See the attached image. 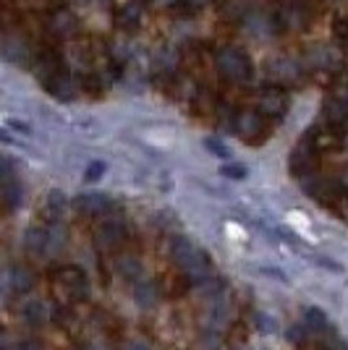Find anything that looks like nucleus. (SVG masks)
<instances>
[{
  "mask_svg": "<svg viewBox=\"0 0 348 350\" xmlns=\"http://www.w3.org/2000/svg\"><path fill=\"white\" fill-rule=\"evenodd\" d=\"M171 254H173L175 264L186 272V278L191 280H207L212 275V259L204 254L202 248L197 246L194 241L178 235L171 243Z\"/></svg>",
  "mask_w": 348,
  "mask_h": 350,
  "instance_id": "nucleus-1",
  "label": "nucleus"
},
{
  "mask_svg": "<svg viewBox=\"0 0 348 350\" xmlns=\"http://www.w3.org/2000/svg\"><path fill=\"white\" fill-rule=\"evenodd\" d=\"M60 288H63L66 295L73 298V301H82V298H87L89 295L87 275H84L82 269H76V267H69V269L60 272Z\"/></svg>",
  "mask_w": 348,
  "mask_h": 350,
  "instance_id": "nucleus-2",
  "label": "nucleus"
},
{
  "mask_svg": "<svg viewBox=\"0 0 348 350\" xmlns=\"http://www.w3.org/2000/svg\"><path fill=\"white\" fill-rule=\"evenodd\" d=\"M123 241H126V228L116 219H108L97 230V246L102 251H116V248L123 246Z\"/></svg>",
  "mask_w": 348,
  "mask_h": 350,
  "instance_id": "nucleus-3",
  "label": "nucleus"
},
{
  "mask_svg": "<svg viewBox=\"0 0 348 350\" xmlns=\"http://www.w3.org/2000/svg\"><path fill=\"white\" fill-rule=\"evenodd\" d=\"M314 165H317V152L309 144H301L290 154V170L296 173V178H301V180H306L309 175L314 173Z\"/></svg>",
  "mask_w": 348,
  "mask_h": 350,
  "instance_id": "nucleus-4",
  "label": "nucleus"
},
{
  "mask_svg": "<svg viewBox=\"0 0 348 350\" xmlns=\"http://www.w3.org/2000/svg\"><path fill=\"white\" fill-rule=\"evenodd\" d=\"M73 206L87 217H97V215H105L110 209V199L105 193H82V196H76Z\"/></svg>",
  "mask_w": 348,
  "mask_h": 350,
  "instance_id": "nucleus-5",
  "label": "nucleus"
},
{
  "mask_svg": "<svg viewBox=\"0 0 348 350\" xmlns=\"http://www.w3.org/2000/svg\"><path fill=\"white\" fill-rule=\"evenodd\" d=\"M236 131L241 133V139H244V142H254V139L264 131L262 118L257 116V113H241L238 120H236Z\"/></svg>",
  "mask_w": 348,
  "mask_h": 350,
  "instance_id": "nucleus-6",
  "label": "nucleus"
},
{
  "mask_svg": "<svg viewBox=\"0 0 348 350\" xmlns=\"http://www.w3.org/2000/svg\"><path fill=\"white\" fill-rule=\"evenodd\" d=\"M21 317L27 321V327L40 329V327H45V321H47V308H45L40 301H29L27 306L21 308Z\"/></svg>",
  "mask_w": 348,
  "mask_h": 350,
  "instance_id": "nucleus-7",
  "label": "nucleus"
},
{
  "mask_svg": "<svg viewBox=\"0 0 348 350\" xmlns=\"http://www.w3.org/2000/svg\"><path fill=\"white\" fill-rule=\"evenodd\" d=\"M220 66H223L225 76H231V79H236V81H238V79H244V76H247V71H249L247 60L241 58L238 53H225Z\"/></svg>",
  "mask_w": 348,
  "mask_h": 350,
  "instance_id": "nucleus-8",
  "label": "nucleus"
},
{
  "mask_svg": "<svg viewBox=\"0 0 348 350\" xmlns=\"http://www.w3.org/2000/svg\"><path fill=\"white\" fill-rule=\"evenodd\" d=\"M327 118H330L333 123H343V120H348V97L346 94H338V97H333V100L327 103Z\"/></svg>",
  "mask_w": 348,
  "mask_h": 350,
  "instance_id": "nucleus-9",
  "label": "nucleus"
},
{
  "mask_svg": "<svg viewBox=\"0 0 348 350\" xmlns=\"http://www.w3.org/2000/svg\"><path fill=\"white\" fill-rule=\"evenodd\" d=\"M32 285H34V280H32L29 269H24V267H14L11 269V288L16 293H27Z\"/></svg>",
  "mask_w": 348,
  "mask_h": 350,
  "instance_id": "nucleus-10",
  "label": "nucleus"
},
{
  "mask_svg": "<svg viewBox=\"0 0 348 350\" xmlns=\"http://www.w3.org/2000/svg\"><path fill=\"white\" fill-rule=\"evenodd\" d=\"M286 110V100H283V94H264L262 97V113H267V116H277V113H283Z\"/></svg>",
  "mask_w": 348,
  "mask_h": 350,
  "instance_id": "nucleus-11",
  "label": "nucleus"
},
{
  "mask_svg": "<svg viewBox=\"0 0 348 350\" xmlns=\"http://www.w3.org/2000/svg\"><path fill=\"white\" fill-rule=\"evenodd\" d=\"M306 327H309L312 332H322V329L327 327L325 314H322L319 308H306Z\"/></svg>",
  "mask_w": 348,
  "mask_h": 350,
  "instance_id": "nucleus-12",
  "label": "nucleus"
},
{
  "mask_svg": "<svg viewBox=\"0 0 348 350\" xmlns=\"http://www.w3.org/2000/svg\"><path fill=\"white\" fill-rule=\"evenodd\" d=\"M136 301H139L142 306H152V304H155V285H152V282H142V285L136 288Z\"/></svg>",
  "mask_w": 348,
  "mask_h": 350,
  "instance_id": "nucleus-13",
  "label": "nucleus"
},
{
  "mask_svg": "<svg viewBox=\"0 0 348 350\" xmlns=\"http://www.w3.org/2000/svg\"><path fill=\"white\" fill-rule=\"evenodd\" d=\"M63 209H66V199L60 196L58 191L50 193V199H47V212L53 215V219H58V215H63Z\"/></svg>",
  "mask_w": 348,
  "mask_h": 350,
  "instance_id": "nucleus-14",
  "label": "nucleus"
},
{
  "mask_svg": "<svg viewBox=\"0 0 348 350\" xmlns=\"http://www.w3.org/2000/svg\"><path fill=\"white\" fill-rule=\"evenodd\" d=\"M27 243H29V248H34V251H42L45 243H47V233H45V230L42 233H40V230H32Z\"/></svg>",
  "mask_w": 348,
  "mask_h": 350,
  "instance_id": "nucleus-15",
  "label": "nucleus"
},
{
  "mask_svg": "<svg viewBox=\"0 0 348 350\" xmlns=\"http://www.w3.org/2000/svg\"><path fill=\"white\" fill-rule=\"evenodd\" d=\"M123 350H152V348H149V342H147V340H139V337H136V340H129Z\"/></svg>",
  "mask_w": 348,
  "mask_h": 350,
  "instance_id": "nucleus-16",
  "label": "nucleus"
},
{
  "mask_svg": "<svg viewBox=\"0 0 348 350\" xmlns=\"http://www.w3.org/2000/svg\"><path fill=\"white\" fill-rule=\"evenodd\" d=\"M18 350H42V348L37 345V340H24V342L18 345Z\"/></svg>",
  "mask_w": 348,
  "mask_h": 350,
  "instance_id": "nucleus-17",
  "label": "nucleus"
}]
</instances>
